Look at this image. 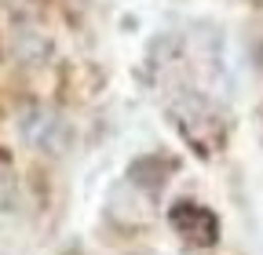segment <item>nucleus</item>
<instances>
[{"label":"nucleus","instance_id":"5","mask_svg":"<svg viewBox=\"0 0 263 255\" xmlns=\"http://www.w3.org/2000/svg\"><path fill=\"white\" fill-rule=\"evenodd\" d=\"M168 175H172V161L161 157V153L139 157V161L128 168V179L136 182L139 189H146V194H161V186L168 182Z\"/></svg>","mask_w":263,"mask_h":255},{"label":"nucleus","instance_id":"1","mask_svg":"<svg viewBox=\"0 0 263 255\" xmlns=\"http://www.w3.org/2000/svg\"><path fill=\"white\" fill-rule=\"evenodd\" d=\"M168 117L176 124V132L197 150V153H219L227 142V120L223 113L205 99L201 91H190L183 88L176 99L168 102Z\"/></svg>","mask_w":263,"mask_h":255},{"label":"nucleus","instance_id":"3","mask_svg":"<svg viewBox=\"0 0 263 255\" xmlns=\"http://www.w3.org/2000/svg\"><path fill=\"white\" fill-rule=\"evenodd\" d=\"M168 222L172 230L197 248H212L219 241V219L205 208V204H194V201H176L168 208Z\"/></svg>","mask_w":263,"mask_h":255},{"label":"nucleus","instance_id":"2","mask_svg":"<svg viewBox=\"0 0 263 255\" xmlns=\"http://www.w3.org/2000/svg\"><path fill=\"white\" fill-rule=\"evenodd\" d=\"M18 132L41 153H66L70 150V124L48 106H26L18 113Z\"/></svg>","mask_w":263,"mask_h":255},{"label":"nucleus","instance_id":"6","mask_svg":"<svg viewBox=\"0 0 263 255\" xmlns=\"http://www.w3.org/2000/svg\"><path fill=\"white\" fill-rule=\"evenodd\" d=\"M256 4H263V0H256Z\"/></svg>","mask_w":263,"mask_h":255},{"label":"nucleus","instance_id":"4","mask_svg":"<svg viewBox=\"0 0 263 255\" xmlns=\"http://www.w3.org/2000/svg\"><path fill=\"white\" fill-rule=\"evenodd\" d=\"M11 55L18 62H26V66H41V62L51 55V40L41 33L37 26L15 22V29H11Z\"/></svg>","mask_w":263,"mask_h":255}]
</instances>
